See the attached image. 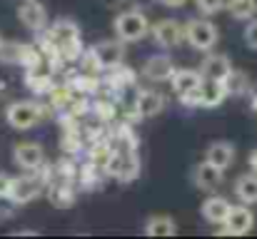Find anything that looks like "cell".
Segmentation results:
<instances>
[{"mask_svg":"<svg viewBox=\"0 0 257 239\" xmlns=\"http://www.w3.org/2000/svg\"><path fill=\"white\" fill-rule=\"evenodd\" d=\"M125 3H133V5H143V3H148V0H125Z\"/></svg>","mask_w":257,"mask_h":239,"instance_id":"obj_34","label":"cell"},{"mask_svg":"<svg viewBox=\"0 0 257 239\" xmlns=\"http://www.w3.org/2000/svg\"><path fill=\"white\" fill-rule=\"evenodd\" d=\"M0 43H3V38H0Z\"/></svg>","mask_w":257,"mask_h":239,"instance_id":"obj_36","label":"cell"},{"mask_svg":"<svg viewBox=\"0 0 257 239\" xmlns=\"http://www.w3.org/2000/svg\"><path fill=\"white\" fill-rule=\"evenodd\" d=\"M227 13L235 20H252L257 15V0H227Z\"/></svg>","mask_w":257,"mask_h":239,"instance_id":"obj_26","label":"cell"},{"mask_svg":"<svg viewBox=\"0 0 257 239\" xmlns=\"http://www.w3.org/2000/svg\"><path fill=\"white\" fill-rule=\"evenodd\" d=\"M185 40L190 43V48L207 53L217 43V28H215V23H210L205 18H195L185 25Z\"/></svg>","mask_w":257,"mask_h":239,"instance_id":"obj_6","label":"cell"},{"mask_svg":"<svg viewBox=\"0 0 257 239\" xmlns=\"http://www.w3.org/2000/svg\"><path fill=\"white\" fill-rule=\"evenodd\" d=\"M247 164H250V169L252 172H257V147L250 152V157H247Z\"/></svg>","mask_w":257,"mask_h":239,"instance_id":"obj_33","label":"cell"},{"mask_svg":"<svg viewBox=\"0 0 257 239\" xmlns=\"http://www.w3.org/2000/svg\"><path fill=\"white\" fill-rule=\"evenodd\" d=\"M195 5L202 15H215L222 8H227V0H195Z\"/></svg>","mask_w":257,"mask_h":239,"instance_id":"obj_29","label":"cell"},{"mask_svg":"<svg viewBox=\"0 0 257 239\" xmlns=\"http://www.w3.org/2000/svg\"><path fill=\"white\" fill-rule=\"evenodd\" d=\"M48 199L53 207L58 209H68L75 204V189L70 184V179H53L48 184Z\"/></svg>","mask_w":257,"mask_h":239,"instance_id":"obj_14","label":"cell"},{"mask_svg":"<svg viewBox=\"0 0 257 239\" xmlns=\"http://www.w3.org/2000/svg\"><path fill=\"white\" fill-rule=\"evenodd\" d=\"M205 159L217 164L220 169H227L232 162H235V147L230 142H212L205 152Z\"/></svg>","mask_w":257,"mask_h":239,"instance_id":"obj_20","label":"cell"},{"mask_svg":"<svg viewBox=\"0 0 257 239\" xmlns=\"http://www.w3.org/2000/svg\"><path fill=\"white\" fill-rule=\"evenodd\" d=\"M90 115L100 117L102 122H112V120L117 117L115 100H112L110 95H105V97H95V100H92V112H90Z\"/></svg>","mask_w":257,"mask_h":239,"instance_id":"obj_25","label":"cell"},{"mask_svg":"<svg viewBox=\"0 0 257 239\" xmlns=\"http://www.w3.org/2000/svg\"><path fill=\"white\" fill-rule=\"evenodd\" d=\"M13 157L15 164L25 172H38L45 164V150L38 142H18L13 147Z\"/></svg>","mask_w":257,"mask_h":239,"instance_id":"obj_8","label":"cell"},{"mask_svg":"<svg viewBox=\"0 0 257 239\" xmlns=\"http://www.w3.org/2000/svg\"><path fill=\"white\" fill-rule=\"evenodd\" d=\"M245 43H247V48L257 50V20L255 18H252V20H250V25L245 28Z\"/></svg>","mask_w":257,"mask_h":239,"instance_id":"obj_30","label":"cell"},{"mask_svg":"<svg viewBox=\"0 0 257 239\" xmlns=\"http://www.w3.org/2000/svg\"><path fill=\"white\" fill-rule=\"evenodd\" d=\"M18 18L20 23L33 30V33H43L48 30V10L38 3V0H25L20 8H18Z\"/></svg>","mask_w":257,"mask_h":239,"instance_id":"obj_9","label":"cell"},{"mask_svg":"<svg viewBox=\"0 0 257 239\" xmlns=\"http://www.w3.org/2000/svg\"><path fill=\"white\" fill-rule=\"evenodd\" d=\"M158 3H163L165 8H182L187 0H158Z\"/></svg>","mask_w":257,"mask_h":239,"instance_id":"obj_32","label":"cell"},{"mask_svg":"<svg viewBox=\"0 0 257 239\" xmlns=\"http://www.w3.org/2000/svg\"><path fill=\"white\" fill-rule=\"evenodd\" d=\"M225 85H227V92L235 95V97L250 92V78H247L245 73H240V70H232V73L227 75V80H225Z\"/></svg>","mask_w":257,"mask_h":239,"instance_id":"obj_28","label":"cell"},{"mask_svg":"<svg viewBox=\"0 0 257 239\" xmlns=\"http://www.w3.org/2000/svg\"><path fill=\"white\" fill-rule=\"evenodd\" d=\"M23 53H25V45H23V43H13V40L0 43V63H8V65H20Z\"/></svg>","mask_w":257,"mask_h":239,"instance_id":"obj_27","label":"cell"},{"mask_svg":"<svg viewBox=\"0 0 257 239\" xmlns=\"http://www.w3.org/2000/svg\"><path fill=\"white\" fill-rule=\"evenodd\" d=\"M222 174H225V169H220L217 164H212V162H200L197 167H195V172H192V179H195V184H197V189H202V192H212V189H217L220 184H222Z\"/></svg>","mask_w":257,"mask_h":239,"instance_id":"obj_11","label":"cell"},{"mask_svg":"<svg viewBox=\"0 0 257 239\" xmlns=\"http://www.w3.org/2000/svg\"><path fill=\"white\" fill-rule=\"evenodd\" d=\"M205 82V75L200 70H175L170 78V85L175 90V95H192V92H200Z\"/></svg>","mask_w":257,"mask_h":239,"instance_id":"obj_13","label":"cell"},{"mask_svg":"<svg viewBox=\"0 0 257 239\" xmlns=\"http://www.w3.org/2000/svg\"><path fill=\"white\" fill-rule=\"evenodd\" d=\"M153 38L163 48H177L185 38V28L177 20H160L153 25Z\"/></svg>","mask_w":257,"mask_h":239,"instance_id":"obj_12","label":"cell"},{"mask_svg":"<svg viewBox=\"0 0 257 239\" xmlns=\"http://www.w3.org/2000/svg\"><path fill=\"white\" fill-rule=\"evenodd\" d=\"M225 97H230L227 85L220 80H205L200 87V107H217L225 102Z\"/></svg>","mask_w":257,"mask_h":239,"instance_id":"obj_17","label":"cell"},{"mask_svg":"<svg viewBox=\"0 0 257 239\" xmlns=\"http://www.w3.org/2000/svg\"><path fill=\"white\" fill-rule=\"evenodd\" d=\"M112 30H115V38H120L122 43H138L150 33V23L140 10H125L115 18Z\"/></svg>","mask_w":257,"mask_h":239,"instance_id":"obj_3","label":"cell"},{"mask_svg":"<svg viewBox=\"0 0 257 239\" xmlns=\"http://www.w3.org/2000/svg\"><path fill=\"white\" fill-rule=\"evenodd\" d=\"M10 182H13V177L0 174V194H8V192H10Z\"/></svg>","mask_w":257,"mask_h":239,"instance_id":"obj_31","label":"cell"},{"mask_svg":"<svg viewBox=\"0 0 257 239\" xmlns=\"http://www.w3.org/2000/svg\"><path fill=\"white\" fill-rule=\"evenodd\" d=\"M230 209H232V204H230L225 197H210V199H205V204L200 207V214H202L205 222H210V224H225Z\"/></svg>","mask_w":257,"mask_h":239,"instance_id":"obj_18","label":"cell"},{"mask_svg":"<svg viewBox=\"0 0 257 239\" xmlns=\"http://www.w3.org/2000/svg\"><path fill=\"white\" fill-rule=\"evenodd\" d=\"M83 147H85V132H83V127L80 130H65L63 132V137H60V150L65 152V155H80L83 152Z\"/></svg>","mask_w":257,"mask_h":239,"instance_id":"obj_24","label":"cell"},{"mask_svg":"<svg viewBox=\"0 0 257 239\" xmlns=\"http://www.w3.org/2000/svg\"><path fill=\"white\" fill-rule=\"evenodd\" d=\"M235 197L245 204H257V172L242 174L235 182Z\"/></svg>","mask_w":257,"mask_h":239,"instance_id":"obj_22","label":"cell"},{"mask_svg":"<svg viewBox=\"0 0 257 239\" xmlns=\"http://www.w3.org/2000/svg\"><path fill=\"white\" fill-rule=\"evenodd\" d=\"M45 189H48V179H45L40 172H30V174H23V177H13L8 194H10L18 204H28V202L38 199Z\"/></svg>","mask_w":257,"mask_h":239,"instance_id":"obj_5","label":"cell"},{"mask_svg":"<svg viewBox=\"0 0 257 239\" xmlns=\"http://www.w3.org/2000/svg\"><path fill=\"white\" fill-rule=\"evenodd\" d=\"M122 45L125 43L120 38L117 40H100V43H95L92 48H87L83 53V58H80L83 70L97 75V73H105L110 68L122 65V58H125V48Z\"/></svg>","mask_w":257,"mask_h":239,"instance_id":"obj_1","label":"cell"},{"mask_svg":"<svg viewBox=\"0 0 257 239\" xmlns=\"http://www.w3.org/2000/svg\"><path fill=\"white\" fill-rule=\"evenodd\" d=\"M145 234L148 237H175L177 234V224L172 217H165V214H155L148 219L145 224Z\"/></svg>","mask_w":257,"mask_h":239,"instance_id":"obj_21","label":"cell"},{"mask_svg":"<svg viewBox=\"0 0 257 239\" xmlns=\"http://www.w3.org/2000/svg\"><path fill=\"white\" fill-rule=\"evenodd\" d=\"M105 167H100V164H95V162H90L87 159L85 164L80 167V174H78V182L85 187V189H97L102 182H105Z\"/></svg>","mask_w":257,"mask_h":239,"instance_id":"obj_23","label":"cell"},{"mask_svg":"<svg viewBox=\"0 0 257 239\" xmlns=\"http://www.w3.org/2000/svg\"><path fill=\"white\" fill-rule=\"evenodd\" d=\"M43 117H45V107L35 100H18V102H10L5 110V120L15 130H30Z\"/></svg>","mask_w":257,"mask_h":239,"instance_id":"obj_2","label":"cell"},{"mask_svg":"<svg viewBox=\"0 0 257 239\" xmlns=\"http://www.w3.org/2000/svg\"><path fill=\"white\" fill-rule=\"evenodd\" d=\"M25 87L33 92V95H50L53 87H55V80L53 73H45L43 68L40 70H25Z\"/></svg>","mask_w":257,"mask_h":239,"instance_id":"obj_19","label":"cell"},{"mask_svg":"<svg viewBox=\"0 0 257 239\" xmlns=\"http://www.w3.org/2000/svg\"><path fill=\"white\" fill-rule=\"evenodd\" d=\"M163 107H165V95L158 92V90H140L138 97H135V105H133L138 120L155 117V115L163 112Z\"/></svg>","mask_w":257,"mask_h":239,"instance_id":"obj_10","label":"cell"},{"mask_svg":"<svg viewBox=\"0 0 257 239\" xmlns=\"http://www.w3.org/2000/svg\"><path fill=\"white\" fill-rule=\"evenodd\" d=\"M252 110L257 112V95H252Z\"/></svg>","mask_w":257,"mask_h":239,"instance_id":"obj_35","label":"cell"},{"mask_svg":"<svg viewBox=\"0 0 257 239\" xmlns=\"http://www.w3.org/2000/svg\"><path fill=\"white\" fill-rule=\"evenodd\" d=\"M172 73H175V65L168 55H153L143 68V78H148L150 82H165L172 78Z\"/></svg>","mask_w":257,"mask_h":239,"instance_id":"obj_15","label":"cell"},{"mask_svg":"<svg viewBox=\"0 0 257 239\" xmlns=\"http://www.w3.org/2000/svg\"><path fill=\"white\" fill-rule=\"evenodd\" d=\"M105 172L110 177H115L117 182H133L140 174V159L138 150H112V155L105 164Z\"/></svg>","mask_w":257,"mask_h":239,"instance_id":"obj_4","label":"cell"},{"mask_svg":"<svg viewBox=\"0 0 257 239\" xmlns=\"http://www.w3.org/2000/svg\"><path fill=\"white\" fill-rule=\"evenodd\" d=\"M252 227H255V214H252L250 204L242 202V204H237V207L230 209V214H227V219H225V224H222V234L242 237V234H247Z\"/></svg>","mask_w":257,"mask_h":239,"instance_id":"obj_7","label":"cell"},{"mask_svg":"<svg viewBox=\"0 0 257 239\" xmlns=\"http://www.w3.org/2000/svg\"><path fill=\"white\" fill-rule=\"evenodd\" d=\"M200 73L205 75V80H220L225 82L227 75L232 73V65H230V58L227 55H207L200 65Z\"/></svg>","mask_w":257,"mask_h":239,"instance_id":"obj_16","label":"cell"}]
</instances>
